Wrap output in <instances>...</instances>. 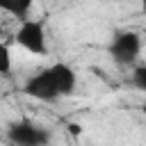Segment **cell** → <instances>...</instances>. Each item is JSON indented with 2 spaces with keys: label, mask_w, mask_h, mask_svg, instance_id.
I'll use <instances>...</instances> for the list:
<instances>
[{
  "label": "cell",
  "mask_w": 146,
  "mask_h": 146,
  "mask_svg": "<svg viewBox=\"0 0 146 146\" xmlns=\"http://www.w3.org/2000/svg\"><path fill=\"white\" fill-rule=\"evenodd\" d=\"M130 82H132L139 91L146 89V64H144V62H139V64L135 66V71H132V75H130Z\"/></svg>",
  "instance_id": "52a82bcc"
},
{
  "label": "cell",
  "mask_w": 146,
  "mask_h": 146,
  "mask_svg": "<svg viewBox=\"0 0 146 146\" xmlns=\"http://www.w3.org/2000/svg\"><path fill=\"white\" fill-rule=\"evenodd\" d=\"M23 94L30 96V98H34V100H41V103H52V100L59 98V94H57V89H55V84H52V80H50V75H48L46 68L39 71V73H34V75H30L25 80Z\"/></svg>",
  "instance_id": "277c9868"
},
{
  "label": "cell",
  "mask_w": 146,
  "mask_h": 146,
  "mask_svg": "<svg viewBox=\"0 0 146 146\" xmlns=\"http://www.w3.org/2000/svg\"><path fill=\"white\" fill-rule=\"evenodd\" d=\"M68 132H71V135H80V132H82V125H80V123H68Z\"/></svg>",
  "instance_id": "9c48e42d"
},
{
  "label": "cell",
  "mask_w": 146,
  "mask_h": 146,
  "mask_svg": "<svg viewBox=\"0 0 146 146\" xmlns=\"http://www.w3.org/2000/svg\"><path fill=\"white\" fill-rule=\"evenodd\" d=\"M14 41H16L23 50H27V52H32V55H36V57H43V55L48 52L46 27H43L41 21H32V18L21 21V25H18V30H16V34H14Z\"/></svg>",
  "instance_id": "6da1fadb"
},
{
  "label": "cell",
  "mask_w": 146,
  "mask_h": 146,
  "mask_svg": "<svg viewBox=\"0 0 146 146\" xmlns=\"http://www.w3.org/2000/svg\"><path fill=\"white\" fill-rule=\"evenodd\" d=\"M46 71H48V75H50V80H52L59 98H62V96H71V94L75 91V87H78V75H75V71H73L66 62H55V64H50Z\"/></svg>",
  "instance_id": "5b68a950"
},
{
  "label": "cell",
  "mask_w": 146,
  "mask_h": 146,
  "mask_svg": "<svg viewBox=\"0 0 146 146\" xmlns=\"http://www.w3.org/2000/svg\"><path fill=\"white\" fill-rule=\"evenodd\" d=\"M11 73V50L7 43L0 41V75H9Z\"/></svg>",
  "instance_id": "ba28073f"
},
{
  "label": "cell",
  "mask_w": 146,
  "mask_h": 146,
  "mask_svg": "<svg viewBox=\"0 0 146 146\" xmlns=\"http://www.w3.org/2000/svg\"><path fill=\"white\" fill-rule=\"evenodd\" d=\"M7 139L11 146H46L50 141V132L43 125L21 119L7 125Z\"/></svg>",
  "instance_id": "7a4b0ae2"
},
{
  "label": "cell",
  "mask_w": 146,
  "mask_h": 146,
  "mask_svg": "<svg viewBox=\"0 0 146 146\" xmlns=\"http://www.w3.org/2000/svg\"><path fill=\"white\" fill-rule=\"evenodd\" d=\"M32 5H34V0H0V11L25 21L30 9H32Z\"/></svg>",
  "instance_id": "8992f818"
},
{
  "label": "cell",
  "mask_w": 146,
  "mask_h": 146,
  "mask_svg": "<svg viewBox=\"0 0 146 146\" xmlns=\"http://www.w3.org/2000/svg\"><path fill=\"white\" fill-rule=\"evenodd\" d=\"M110 55L121 66H132L135 62H139V55H141V36H139V32L125 30V32L114 34V39L110 43Z\"/></svg>",
  "instance_id": "3957f363"
}]
</instances>
